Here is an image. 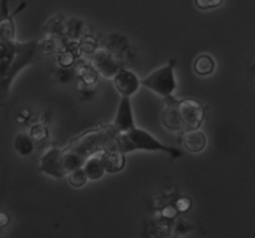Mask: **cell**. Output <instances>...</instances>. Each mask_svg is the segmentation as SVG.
Listing matches in <instances>:
<instances>
[{"label": "cell", "mask_w": 255, "mask_h": 238, "mask_svg": "<svg viewBox=\"0 0 255 238\" xmlns=\"http://www.w3.org/2000/svg\"><path fill=\"white\" fill-rule=\"evenodd\" d=\"M119 134L114 125H102L94 130L84 132L74 139L71 144L62 150L61 166L64 174H69L77 167H82L87 159L101 154L105 149L116 145V136Z\"/></svg>", "instance_id": "cell-1"}, {"label": "cell", "mask_w": 255, "mask_h": 238, "mask_svg": "<svg viewBox=\"0 0 255 238\" xmlns=\"http://www.w3.org/2000/svg\"><path fill=\"white\" fill-rule=\"evenodd\" d=\"M7 224H9V216H7L6 214H4V212H1V214H0V229L6 226Z\"/></svg>", "instance_id": "cell-26"}, {"label": "cell", "mask_w": 255, "mask_h": 238, "mask_svg": "<svg viewBox=\"0 0 255 238\" xmlns=\"http://www.w3.org/2000/svg\"><path fill=\"white\" fill-rule=\"evenodd\" d=\"M178 214H179V212H178V210H177L176 205H174V204L173 205L169 204V205H167V206H164L163 209H162V212H161L162 217H163V219H167L168 221L176 220L177 215H178Z\"/></svg>", "instance_id": "cell-24"}, {"label": "cell", "mask_w": 255, "mask_h": 238, "mask_svg": "<svg viewBox=\"0 0 255 238\" xmlns=\"http://www.w3.org/2000/svg\"><path fill=\"white\" fill-rule=\"evenodd\" d=\"M174 65H176V60L173 59L167 65L159 67L151 75L144 77L141 84L164 99L172 96L177 87L176 77H174Z\"/></svg>", "instance_id": "cell-3"}, {"label": "cell", "mask_w": 255, "mask_h": 238, "mask_svg": "<svg viewBox=\"0 0 255 238\" xmlns=\"http://www.w3.org/2000/svg\"><path fill=\"white\" fill-rule=\"evenodd\" d=\"M14 146L16 151L22 156H27V155L32 154L34 151V141L31 140L30 135L27 134H19L15 137Z\"/></svg>", "instance_id": "cell-16"}, {"label": "cell", "mask_w": 255, "mask_h": 238, "mask_svg": "<svg viewBox=\"0 0 255 238\" xmlns=\"http://www.w3.org/2000/svg\"><path fill=\"white\" fill-rule=\"evenodd\" d=\"M77 46H79L80 54L84 52V54L91 55L97 50V41L96 39H94V37L90 36V35H86V36H84L82 39H80V42L77 44Z\"/></svg>", "instance_id": "cell-19"}, {"label": "cell", "mask_w": 255, "mask_h": 238, "mask_svg": "<svg viewBox=\"0 0 255 238\" xmlns=\"http://www.w3.org/2000/svg\"><path fill=\"white\" fill-rule=\"evenodd\" d=\"M82 167H84L89 180H91V181L100 180L104 176L105 172H106L104 162H102L101 160V154L94 155V156H91L90 159H87V161L85 162V165Z\"/></svg>", "instance_id": "cell-12"}, {"label": "cell", "mask_w": 255, "mask_h": 238, "mask_svg": "<svg viewBox=\"0 0 255 238\" xmlns=\"http://www.w3.org/2000/svg\"><path fill=\"white\" fill-rule=\"evenodd\" d=\"M101 160L104 162V166L106 172L110 174H116L120 172L126 165V156L125 152L117 149V146L107 147L101 152Z\"/></svg>", "instance_id": "cell-9"}, {"label": "cell", "mask_w": 255, "mask_h": 238, "mask_svg": "<svg viewBox=\"0 0 255 238\" xmlns=\"http://www.w3.org/2000/svg\"><path fill=\"white\" fill-rule=\"evenodd\" d=\"M61 154L62 150L52 147L46 154L42 156L41 165H40V171L45 172L49 176L55 177V179H61L65 176L61 166Z\"/></svg>", "instance_id": "cell-8"}, {"label": "cell", "mask_w": 255, "mask_h": 238, "mask_svg": "<svg viewBox=\"0 0 255 238\" xmlns=\"http://www.w3.org/2000/svg\"><path fill=\"white\" fill-rule=\"evenodd\" d=\"M166 101L167 107L162 114V124L164 125L166 129L172 130V131H179V130L183 129L184 125L182 122L181 116H179L178 109H177L178 101L173 96L166 97Z\"/></svg>", "instance_id": "cell-10"}, {"label": "cell", "mask_w": 255, "mask_h": 238, "mask_svg": "<svg viewBox=\"0 0 255 238\" xmlns=\"http://www.w3.org/2000/svg\"><path fill=\"white\" fill-rule=\"evenodd\" d=\"M76 74L80 81L89 86H92L99 77V71L96 70V67L91 64H86V62H82L76 67Z\"/></svg>", "instance_id": "cell-13"}, {"label": "cell", "mask_w": 255, "mask_h": 238, "mask_svg": "<svg viewBox=\"0 0 255 238\" xmlns=\"http://www.w3.org/2000/svg\"><path fill=\"white\" fill-rule=\"evenodd\" d=\"M92 65L96 67L99 74L106 79H114L117 72L124 67L121 59L106 47L97 49L92 54Z\"/></svg>", "instance_id": "cell-4"}, {"label": "cell", "mask_w": 255, "mask_h": 238, "mask_svg": "<svg viewBox=\"0 0 255 238\" xmlns=\"http://www.w3.org/2000/svg\"><path fill=\"white\" fill-rule=\"evenodd\" d=\"M114 84L117 91L122 95V96H132L136 94L141 85V80L138 79L133 71L128 69L122 67L116 76L114 77Z\"/></svg>", "instance_id": "cell-6"}, {"label": "cell", "mask_w": 255, "mask_h": 238, "mask_svg": "<svg viewBox=\"0 0 255 238\" xmlns=\"http://www.w3.org/2000/svg\"><path fill=\"white\" fill-rule=\"evenodd\" d=\"M87 30H89V26L81 20H71L66 25V34L72 40L82 39L84 36L89 35Z\"/></svg>", "instance_id": "cell-15"}, {"label": "cell", "mask_w": 255, "mask_h": 238, "mask_svg": "<svg viewBox=\"0 0 255 238\" xmlns=\"http://www.w3.org/2000/svg\"><path fill=\"white\" fill-rule=\"evenodd\" d=\"M29 135L32 141H34V144L36 145L44 144L49 139V131H47L45 125H35V126H32Z\"/></svg>", "instance_id": "cell-17"}, {"label": "cell", "mask_w": 255, "mask_h": 238, "mask_svg": "<svg viewBox=\"0 0 255 238\" xmlns=\"http://www.w3.org/2000/svg\"><path fill=\"white\" fill-rule=\"evenodd\" d=\"M95 90L91 89V86L89 85H85L81 82V89L79 90V97L84 102H89L91 100H94L95 97Z\"/></svg>", "instance_id": "cell-23"}, {"label": "cell", "mask_w": 255, "mask_h": 238, "mask_svg": "<svg viewBox=\"0 0 255 238\" xmlns=\"http://www.w3.org/2000/svg\"><path fill=\"white\" fill-rule=\"evenodd\" d=\"M183 145L187 151L192 152V154H198V152L203 151L206 147L207 137L198 129L189 130L184 134Z\"/></svg>", "instance_id": "cell-11"}, {"label": "cell", "mask_w": 255, "mask_h": 238, "mask_svg": "<svg viewBox=\"0 0 255 238\" xmlns=\"http://www.w3.org/2000/svg\"><path fill=\"white\" fill-rule=\"evenodd\" d=\"M67 175H69L70 185L74 187H82L86 184L87 180H89L84 167H77V169L72 170V171L69 172Z\"/></svg>", "instance_id": "cell-18"}, {"label": "cell", "mask_w": 255, "mask_h": 238, "mask_svg": "<svg viewBox=\"0 0 255 238\" xmlns=\"http://www.w3.org/2000/svg\"><path fill=\"white\" fill-rule=\"evenodd\" d=\"M177 109H178L179 116H181V120L186 129H199V126L203 124L204 116H206V110H204L203 105L198 100H181V101H178Z\"/></svg>", "instance_id": "cell-5"}, {"label": "cell", "mask_w": 255, "mask_h": 238, "mask_svg": "<svg viewBox=\"0 0 255 238\" xmlns=\"http://www.w3.org/2000/svg\"><path fill=\"white\" fill-rule=\"evenodd\" d=\"M116 145L117 149L121 150L125 154L136 151V150H147V151H163L171 155L172 159L182 156V152L178 149L166 146L156 137L152 136L149 132L138 127H133L128 131L117 134Z\"/></svg>", "instance_id": "cell-2"}, {"label": "cell", "mask_w": 255, "mask_h": 238, "mask_svg": "<svg viewBox=\"0 0 255 238\" xmlns=\"http://www.w3.org/2000/svg\"><path fill=\"white\" fill-rule=\"evenodd\" d=\"M193 67L197 74L201 75V76H206V75H211L214 71L216 62L209 55H201L196 59Z\"/></svg>", "instance_id": "cell-14"}, {"label": "cell", "mask_w": 255, "mask_h": 238, "mask_svg": "<svg viewBox=\"0 0 255 238\" xmlns=\"http://www.w3.org/2000/svg\"><path fill=\"white\" fill-rule=\"evenodd\" d=\"M112 125L119 131V134L120 132L128 131V130L136 127L129 96H122L121 102L119 105V110H117L116 117H115Z\"/></svg>", "instance_id": "cell-7"}, {"label": "cell", "mask_w": 255, "mask_h": 238, "mask_svg": "<svg viewBox=\"0 0 255 238\" xmlns=\"http://www.w3.org/2000/svg\"><path fill=\"white\" fill-rule=\"evenodd\" d=\"M77 76L76 69L71 67H60L57 70V80L60 84H71L75 77Z\"/></svg>", "instance_id": "cell-20"}, {"label": "cell", "mask_w": 255, "mask_h": 238, "mask_svg": "<svg viewBox=\"0 0 255 238\" xmlns=\"http://www.w3.org/2000/svg\"><path fill=\"white\" fill-rule=\"evenodd\" d=\"M196 6L201 10H209L218 7L223 4V0H194Z\"/></svg>", "instance_id": "cell-22"}, {"label": "cell", "mask_w": 255, "mask_h": 238, "mask_svg": "<svg viewBox=\"0 0 255 238\" xmlns=\"http://www.w3.org/2000/svg\"><path fill=\"white\" fill-rule=\"evenodd\" d=\"M189 230H191V225L188 224V221H187V220H183V219L176 220L174 231H176L177 236H182V235L188 234Z\"/></svg>", "instance_id": "cell-25"}, {"label": "cell", "mask_w": 255, "mask_h": 238, "mask_svg": "<svg viewBox=\"0 0 255 238\" xmlns=\"http://www.w3.org/2000/svg\"><path fill=\"white\" fill-rule=\"evenodd\" d=\"M174 205H176V207H177V210H178L179 214H186V212H188L189 210L192 209V205H193V202H192L191 197L183 196V197H179V199H177L176 202H174Z\"/></svg>", "instance_id": "cell-21"}]
</instances>
